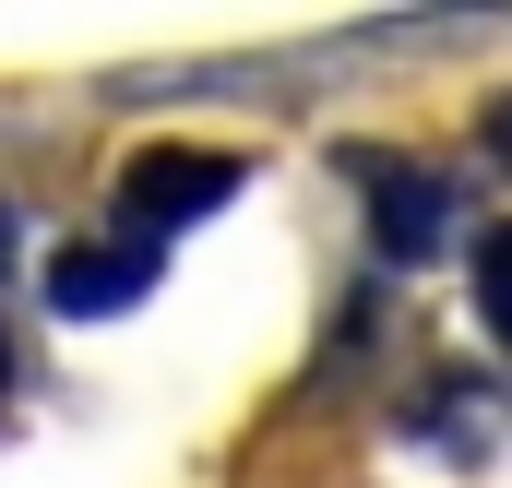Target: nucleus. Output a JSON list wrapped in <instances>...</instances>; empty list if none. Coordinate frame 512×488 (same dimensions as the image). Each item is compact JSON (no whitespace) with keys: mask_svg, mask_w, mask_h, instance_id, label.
Masks as SVG:
<instances>
[{"mask_svg":"<svg viewBox=\"0 0 512 488\" xmlns=\"http://www.w3.org/2000/svg\"><path fill=\"white\" fill-rule=\"evenodd\" d=\"M239 155H143L120 179V239L167 250V227H191V215H215V203H239Z\"/></svg>","mask_w":512,"mask_h":488,"instance_id":"obj_1","label":"nucleus"},{"mask_svg":"<svg viewBox=\"0 0 512 488\" xmlns=\"http://www.w3.org/2000/svg\"><path fill=\"white\" fill-rule=\"evenodd\" d=\"M12 239H24V227H12V203H0V274H12Z\"/></svg>","mask_w":512,"mask_h":488,"instance_id":"obj_3","label":"nucleus"},{"mask_svg":"<svg viewBox=\"0 0 512 488\" xmlns=\"http://www.w3.org/2000/svg\"><path fill=\"white\" fill-rule=\"evenodd\" d=\"M155 262H167V250H143V239H72L60 262H48V310L108 322V310H131V298L155 286Z\"/></svg>","mask_w":512,"mask_h":488,"instance_id":"obj_2","label":"nucleus"}]
</instances>
